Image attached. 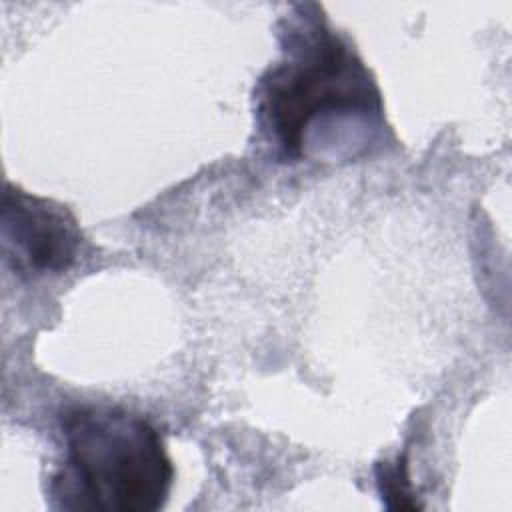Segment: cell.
<instances>
[{"instance_id": "7a4b0ae2", "label": "cell", "mask_w": 512, "mask_h": 512, "mask_svg": "<svg viewBox=\"0 0 512 512\" xmlns=\"http://www.w3.org/2000/svg\"><path fill=\"white\" fill-rule=\"evenodd\" d=\"M64 464L52 494L68 510L154 512L164 506L174 468L160 432L142 416L106 406L64 414Z\"/></svg>"}, {"instance_id": "277c9868", "label": "cell", "mask_w": 512, "mask_h": 512, "mask_svg": "<svg viewBox=\"0 0 512 512\" xmlns=\"http://www.w3.org/2000/svg\"><path fill=\"white\" fill-rule=\"evenodd\" d=\"M376 478H378V488H380L382 500L386 502L388 508H412L414 510L420 506L410 492L404 458L398 460L394 466L388 462H382L378 466Z\"/></svg>"}, {"instance_id": "3957f363", "label": "cell", "mask_w": 512, "mask_h": 512, "mask_svg": "<svg viewBox=\"0 0 512 512\" xmlns=\"http://www.w3.org/2000/svg\"><path fill=\"white\" fill-rule=\"evenodd\" d=\"M80 248V230L68 208L6 186L2 198V250L22 278L68 270Z\"/></svg>"}, {"instance_id": "6da1fadb", "label": "cell", "mask_w": 512, "mask_h": 512, "mask_svg": "<svg viewBox=\"0 0 512 512\" xmlns=\"http://www.w3.org/2000/svg\"><path fill=\"white\" fill-rule=\"evenodd\" d=\"M310 6H298L282 32V58L256 88L258 126L284 160L314 148L320 128L350 122L382 128L380 92L354 50Z\"/></svg>"}]
</instances>
